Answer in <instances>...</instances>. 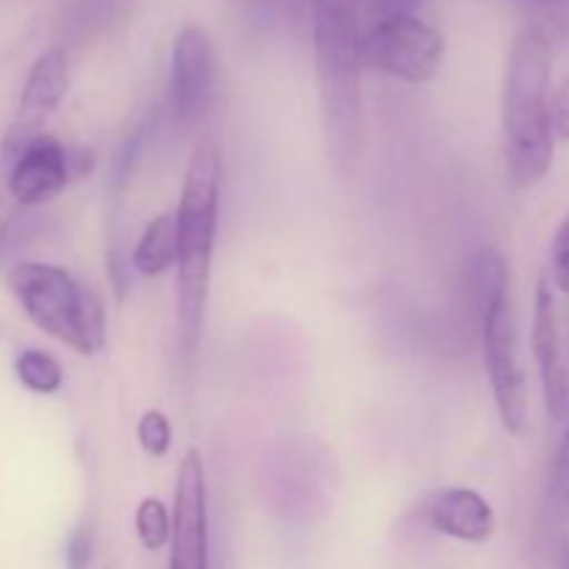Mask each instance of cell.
Listing matches in <instances>:
<instances>
[{
	"instance_id": "6da1fadb",
	"label": "cell",
	"mask_w": 569,
	"mask_h": 569,
	"mask_svg": "<svg viewBox=\"0 0 569 569\" xmlns=\"http://www.w3.org/2000/svg\"><path fill=\"white\" fill-rule=\"evenodd\" d=\"M311 44L328 159L350 178L359 170L367 131L359 0H311Z\"/></svg>"
},
{
	"instance_id": "7a4b0ae2",
	"label": "cell",
	"mask_w": 569,
	"mask_h": 569,
	"mask_svg": "<svg viewBox=\"0 0 569 569\" xmlns=\"http://www.w3.org/2000/svg\"><path fill=\"white\" fill-rule=\"evenodd\" d=\"M553 42L522 28L506 59L500 131L509 176L517 187H533L553 167Z\"/></svg>"
},
{
	"instance_id": "3957f363",
	"label": "cell",
	"mask_w": 569,
	"mask_h": 569,
	"mask_svg": "<svg viewBox=\"0 0 569 569\" xmlns=\"http://www.w3.org/2000/svg\"><path fill=\"white\" fill-rule=\"evenodd\" d=\"M222 156L214 142H203L189 156L178 200V339L183 356L200 348L206 303H209L211 259L220 226Z\"/></svg>"
},
{
	"instance_id": "277c9868",
	"label": "cell",
	"mask_w": 569,
	"mask_h": 569,
	"mask_svg": "<svg viewBox=\"0 0 569 569\" xmlns=\"http://www.w3.org/2000/svg\"><path fill=\"white\" fill-rule=\"evenodd\" d=\"M467 289H470V306L500 422L509 433L522 437L531 409H528V378L520 361L511 270L506 256L495 248L478 250L467 270Z\"/></svg>"
},
{
	"instance_id": "5b68a950",
	"label": "cell",
	"mask_w": 569,
	"mask_h": 569,
	"mask_svg": "<svg viewBox=\"0 0 569 569\" xmlns=\"http://www.w3.org/2000/svg\"><path fill=\"white\" fill-rule=\"evenodd\" d=\"M9 289L28 320L76 353L92 356L106 342L103 303L64 267L20 261L9 272Z\"/></svg>"
},
{
	"instance_id": "8992f818",
	"label": "cell",
	"mask_w": 569,
	"mask_h": 569,
	"mask_svg": "<svg viewBox=\"0 0 569 569\" xmlns=\"http://www.w3.org/2000/svg\"><path fill=\"white\" fill-rule=\"evenodd\" d=\"M361 59L398 81L428 83L442 67L445 39L420 14L383 17L361 33Z\"/></svg>"
},
{
	"instance_id": "52a82bcc",
	"label": "cell",
	"mask_w": 569,
	"mask_h": 569,
	"mask_svg": "<svg viewBox=\"0 0 569 569\" xmlns=\"http://www.w3.org/2000/svg\"><path fill=\"white\" fill-rule=\"evenodd\" d=\"M217 100V50L209 31L187 26L170 53V106L178 126H203Z\"/></svg>"
},
{
	"instance_id": "ba28073f",
	"label": "cell",
	"mask_w": 569,
	"mask_h": 569,
	"mask_svg": "<svg viewBox=\"0 0 569 569\" xmlns=\"http://www.w3.org/2000/svg\"><path fill=\"white\" fill-rule=\"evenodd\" d=\"M170 569H209V489L198 448H189L178 467Z\"/></svg>"
},
{
	"instance_id": "9c48e42d",
	"label": "cell",
	"mask_w": 569,
	"mask_h": 569,
	"mask_svg": "<svg viewBox=\"0 0 569 569\" xmlns=\"http://www.w3.org/2000/svg\"><path fill=\"white\" fill-rule=\"evenodd\" d=\"M67 89H70V59H67L64 48L53 44V48L42 50L28 70L17 117L3 139L6 156L17 159L33 139L42 137L44 122L59 109Z\"/></svg>"
},
{
	"instance_id": "30bf717a",
	"label": "cell",
	"mask_w": 569,
	"mask_h": 569,
	"mask_svg": "<svg viewBox=\"0 0 569 569\" xmlns=\"http://www.w3.org/2000/svg\"><path fill=\"white\" fill-rule=\"evenodd\" d=\"M533 331L531 348L542 381L545 406L553 422H561L569 411V370L561 345L559 309H556V289L548 276L539 278L537 295H533Z\"/></svg>"
},
{
	"instance_id": "8fae6325",
	"label": "cell",
	"mask_w": 569,
	"mask_h": 569,
	"mask_svg": "<svg viewBox=\"0 0 569 569\" xmlns=\"http://www.w3.org/2000/svg\"><path fill=\"white\" fill-rule=\"evenodd\" d=\"M70 181V150L42 133L14 159L9 172V192L22 206H42Z\"/></svg>"
},
{
	"instance_id": "7c38bea8",
	"label": "cell",
	"mask_w": 569,
	"mask_h": 569,
	"mask_svg": "<svg viewBox=\"0 0 569 569\" xmlns=\"http://www.w3.org/2000/svg\"><path fill=\"white\" fill-rule=\"evenodd\" d=\"M426 517L433 531L467 545H483L495 533L492 503L467 487H448L428 495Z\"/></svg>"
},
{
	"instance_id": "4fadbf2b",
	"label": "cell",
	"mask_w": 569,
	"mask_h": 569,
	"mask_svg": "<svg viewBox=\"0 0 569 569\" xmlns=\"http://www.w3.org/2000/svg\"><path fill=\"white\" fill-rule=\"evenodd\" d=\"M178 261V217L176 211H164L156 220L148 222V228L139 237L133 248L131 264L139 276L156 278L164 270H170Z\"/></svg>"
},
{
	"instance_id": "5bb4252c",
	"label": "cell",
	"mask_w": 569,
	"mask_h": 569,
	"mask_svg": "<svg viewBox=\"0 0 569 569\" xmlns=\"http://www.w3.org/2000/svg\"><path fill=\"white\" fill-rule=\"evenodd\" d=\"M14 376L28 392L56 395L64 383V367L48 350L28 348L14 359Z\"/></svg>"
},
{
	"instance_id": "9a60e30c",
	"label": "cell",
	"mask_w": 569,
	"mask_h": 569,
	"mask_svg": "<svg viewBox=\"0 0 569 569\" xmlns=\"http://www.w3.org/2000/svg\"><path fill=\"white\" fill-rule=\"evenodd\" d=\"M515 6L526 17V28L545 33L553 48L569 39V0H515Z\"/></svg>"
},
{
	"instance_id": "2e32d148",
	"label": "cell",
	"mask_w": 569,
	"mask_h": 569,
	"mask_svg": "<svg viewBox=\"0 0 569 569\" xmlns=\"http://www.w3.org/2000/svg\"><path fill=\"white\" fill-rule=\"evenodd\" d=\"M545 506L556 522L569 520V428L561 433L553 459H550L548 481H545Z\"/></svg>"
},
{
	"instance_id": "e0dca14e",
	"label": "cell",
	"mask_w": 569,
	"mask_h": 569,
	"mask_svg": "<svg viewBox=\"0 0 569 569\" xmlns=\"http://www.w3.org/2000/svg\"><path fill=\"white\" fill-rule=\"evenodd\" d=\"M133 526H137L139 542L144 545V550H161L164 545H170L172 537V515L167 511V506L159 498H144L137 506V515H133Z\"/></svg>"
},
{
	"instance_id": "ac0fdd59",
	"label": "cell",
	"mask_w": 569,
	"mask_h": 569,
	"mask_svg": "<svg viewBox=\"0 0 569 569\" xmlns=\"http://www.w3.org/2000/svg\"><path fill=\"white\" fill-rule=\"evenodd\" d=\"M137 439L150 459H161V456L170 453L172 428H170V420H167L164 411H159V409L144 411L142 420H139V426H137Z\"/></svg>"
},
{
	"instance_id": "d6986e66",
	"label": "cell",
	"mask_w": 569,
	"mask_h": 569,
	"mask_svg": "<svg viewBox=\"0 0 569 569\" xmlns=\"http://www.w3.org/2000/svg\"><path fill=\"white\" fill-rule=\"evenodd\" d=\"M550 281L559 292L569 295V214L556 228L553 244H550Z\"/></svg>"
},
{
	"instance_id": "ffe728a7",
	"label": "cell",
	"mask_w": 569,
	"mask_h": 569,
	"mask_svg": "<svg viewBox=\"0 0 569 569\" xmlns=\"http://www.w3.org/2000/svg\"><path fill=\"white\" fill-rule=\"evenodd\" d=\"M94 556V528L92 522H81L67 539V569H89Z\"/></svg>"
},
{
	"instance_id": "44dd1931",
	"label": "cell",
	"mask_w": 569,
	"mask_h": 569,
	"mask_svg": "<svg viewBox=\"0 0 569 569\" xmlns=\"http://www.w3.org/2000/svg\"><path fill=\"white\" fill-rule=\"evenodd\" d=\"M117 0H72L67 11V22L72 31H83L87 26H98L114 11Z\"/></svg>"
},
{
	"instance_id": "7402d4cb",
	"label": "cell",
	"mask_w": 569,
	"mask_h": 569,
	"mask_svg": "<svg viewBox=\"0 0 569 569\" xmlns=\"http://www.w3.org/2000/svg\"><path fill=\"white\" fill-rule=\"evenodd\" d=\"M553 128L556 139L569 142V76L553 89Z\"/></svg>"
},
{
	"instance_id": "603a6c76",
	"label": "cell",
	"mask_w": 569,
	"mask_h": 569,
	"mask_svg": "<svg viewBox=\"0 0 569 569\" xmlns=\"http://www.w3.org/2000/svg\"><path fill=\"white\" fill-rule=\"evenodd\" d=\"M426 0H370L372 20H383V17H398V14H417V9Z\"/></svg>"
},
{
	"instance_id": "cb8c5ba5",
	"label": "cell",
	"mask_w": 569,
	"mask_h": 569,
	"mask_svg": "<svg viewBox=\"0 0 569 569\" xmlns=\"http://www.w3.org/2000/svg\"><path fill=\"white\" fill-rule=\"evenodd\" d=\"M561 569H569V545H567L565 556H561Z\"/></svg>"
}]
</instances>
